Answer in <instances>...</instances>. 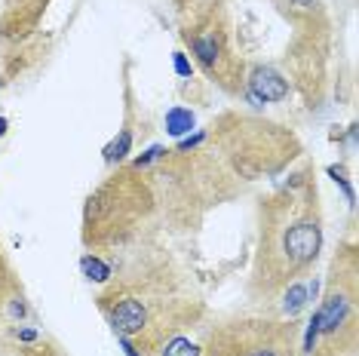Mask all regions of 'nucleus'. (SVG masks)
I'll return each mask as SVG.
<instances>
[{
	"label": "nucleus",
	"instance_id": "nucleus-1",
	"mask_svg": "<svg viewBox=\"0 0 359 356\" xmlns=\"http://www.w3.org/2000/svg\"><path fill=\"white\" fill-rule=\"evenodd\" d=\"M320 246H323V231L316 221H295L289 224L283 233V255L289 258L292 267H301V264H310L316 255H320Z\"/></svg>",
	"mask_w": 359,
	"mask_h": 356
},
{
	"label": "nucleus",
	"instance_id": "nucleus-2",
	"mask_svg": "<svg viewBox=\"0 0 359 356\" xmlns=\"http://www.w3.org/2000/svg\"><path fill=\"white\" fill-rule=\"evenodd\" d=\"M289 341L283 335H264V338L246 335L240 344H227L224 350H212V356H292Z\"/></svg>",
	"mask_w": 359,
	"mask_h": 356
},
{
	"label": "nucleus",
	"instance_id": "nucleus-3",
	"mask_svg": "<svg viewBox=\"0 0 359 356\" xmlns=\"http://www.w3.org/2000/svg\"><path fill=\"white\" fill-rule=\"evenodd\" d=\"M347 317H350V295L344 292H334L325 298L320 313H316V326H320V335H338V329L347 326Z\"/></svg>",
	"mask_w": 359,
	"mask_h": 356
},
{
	"label": "nucleus",
	"instance_id": "nucleus-4",
	"mask_svg": "<svg viewBox=\"0 0 359 356\" xmlns=\"http://www.w3.org/2000/svg\"><path fill=\"white\" fill-rule=\"evenodd\" d=\"M249 86H252V93H255V99H261V102H283L285 95H289V83H285L273 68H255Z\"/></svg>",
	"mask_w": 359,
	"mask_h": 356
},
{
	"label": "nucleus",
	"instance_id": "nucleus-5",
	"mask_svg": "<svg viewBox=\"0 0 359 356\" xmlns=\"http://www.w3.org/2000/svg\"><path fill=\"white\" fill-rule=\"evenodd\" d=\"M144 322H148V313H144L142 301H133V298L120 301L117 310L111 313V326L117 329L120 335H135V331L144 329Z\"/></svg>",
	"mask_w": 359,
	"mask_h": 356
},
{
	"label": "nucleus",
	"instance_id": "nucleus-6",
	"mask_svg": "<svg viewBox=\"0 0 359 356\" xmlns=\"http://www.w3.org/2000/svg\"><path fill=\"white\" fill-rule=\"evenodd\" d=\"M166 129L172 135H184L194 129V111L187 108H169L166 111Z\"/></svg>",
	"mask_w": 359,
	"mask_h": 356
},
{
	"label": "nucleus",
	"instance_id": "nucleus-7",
	"mask_svg": "<svg viewBox=\"0 0 359 356\" xmlns=\"http://www.w3.org/2000/svg\"><path fill=\"white\" fill-rule=\"evenodd\" d=\"M304 304H307V286L295 282V286H292L289 292H285V304H283L285 317H298V313L304 310Z\"/></svg>",
	"mask_w": 359,
	"mask_h": 356
},
{
	"label": "nucleus",
	"instance_id": "nucleus-8",
	"mask_svg": "<svg viewBox=\"0 0 359 356\" xmlns=\"http://www.w3.org/2000/svg\"><path fill=\"white\" fill-rule=\"evenodd\" d=\"M80 267H83V273L89 280H95V282H104L111 277V267L104 261H99V258H93V255H86L83 261H80Z\"/></svg>",
	"mask_w": 359,
	"mask_h": 356
},
{
	"label": "nucleus",
	"instance_id": "nucleus-9",
	"mask_svg": "<svg viewBox=\"0 0 359 356\" xmlns=\"http://www.w3.org/2000/svg\"><path fill=\"white\" fill-rule=\"evenodd\" d=\"M194 50H197V55L203 59V64H215V59H218V43H215V37H197V40H194Z\"/></svg>",
	"mask_w": 359,
	"mask_h": 356
},
{
	"label": "nucleus",
	"instance_id": "nucleus-10",
	"mask_svg": "<svg viewBox=\"0 0 359 356\" xmlns=\"http://www.w3.org/2000/svg\"><path fill=\"white\" fill-rule=\"evenodd\" d=\"M163 356H200V347L191 344L187 338H172L166 344V350H163Z\"/></svg>",
	"mask_w": 359,
	"mask_h": 356
},
{
	"label": "nucleus",
	"instance_id": "nucleus-11",
	"mask_svg": "<svg viewBox=\"0 0 359 356\" xmlns=\"http://www.w3.org/2000/svg\"><path fill=\"white\" fill-rule=\"evenodd\" d=\"M129 144H133V135H129V132H120V139L114 142L108 151H104V157H108V160H123L126 151H129Z\"/></svg>",
	"mask_w": 359,
	"mask_h": 356
},
{
	"label": "nucleus",
	"instance_id": "nucleus-12",
	"mask_svg": "<svg viewBox=\"0 0 359 356\" xmlns=\"http://www.w3.org/2000/svg\"><path fill=\"white\" fill-rule=\"evenodd\" d=\"M175 74L178 77H191V62H187L182 53H175Z\"/></svg>",
	"mask_w": 359,
	"mask_h": 356
},
{
	"label": "nucleus",
	"instance_id": "nucleus-13",
	"mask_svg": "<svg viewBox=\"0 0 359 356\" xmlns=\"http://www.w3.org/2000/svg\"><path fill=\"white\" fill-rule=\"evenodd\" d=\"M160 153H163V148H160V144H157V148H151L148 153H144V157H138V166H148V163H151V160H157V157H160Z\"/></svg>",
	"mask_w": 359,
	"mask_h": 356
},
{
	"label": "nucleus",
	"instance_id": "nucleus-14",
	"mask_svg": "<svg viewBox=\"0 0 359 356\" xmlns=\"http://www.w3.org/2000/svg\"><path fill=\"white\" fill-rule=\"evenodd\" d=\"M19 338H22V341H34L37 331L34 329H19Z\"/></svg>",
	"mask_w": 359,
	"mask_h": 356
},
{
	"label": "nucleus",
	"instance_id": "nucleus-15",
	"mask_svg": "<svg viewBox=\"0 0 359 356\" xmlns=\"http://www.w3.org/2000/svg\"><path fill=\"white\" fill-rule=\"evenodd\" d=\"M120 344H123V350H126V356H138V350H135V347L133 344H129V338L123 335V338H120Z\"/></svg>",
	"mask_w": 359,
	"mask_h": 356
},
{
	"label": "nucleus",
	"instance_id": "nucleus-16",
	"mask_svg": "<svg viewBox=\"0 0 359 356\" xmlns=\"http://www.w3.org/2000/svg\"><path fill=\"white\" fill-rule=\"evenodd\" d=\"M292 4H295V6H310L313 0H292Z\"/></svg>",
	"mask_w": 359,
	"mask_h": 356
},
{
	"label": "nucleus",
	"instance_id": "nucleus-17",
	"mask_svg": "<svg viewBox=\"0 0 359 356\" xmlns=\"http://www.w3.org/2000/svg\"><path fill=\"white\" fill-rule=\"evenodd\" d=\"M4 132H6V120L0 117V135H4Z\"/></svg>",
	"mask_w": 359,
	"mask_h": 356
}]
</instances>
